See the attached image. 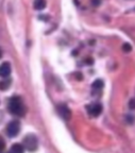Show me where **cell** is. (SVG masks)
Returning a JSON list of instances; mask_svg holds the SVG:
<instances>
[{"mask_svg":"<svg viewBox=\"0 0 135 153\" xmlns=\"http://www.w3.org/2000/svg\"><path fill=\"white\" fill-rule=\"evenodd\" d=\"M7 110L12 115L15 116H18V117H22L24 115V104L22 102V98L18 97V96H13L11 97L9 102H7Z\"/></svg>","mask_w":135,"mask_h":153,"instance_id":"6da1fadb","label":"cell"},{"mask_svg":"<svg viewBox=\"0 0 135 153\" xmlns=\"http://www.w3.org/2000/svg\"><path fill=\"white\" fill-rule=\"evenodd\" d=\"M24 149H27L30 152H33V151H36L37 147H39V139L35 135L33 134H28L27 136H24Z\"/></svg>","mask_w":135,"mask_h":153,"instance_id":"7a4b0ae2","label":"cell"},{"mask_svg":"<svg viewBox=\"0 0 135 153\" xmlns=\"http://www.w3.org/2000/svg\"><path fill=\"white\" fill-rule=\"evenodd\" d=\"M22 129V126H20V122L18 120H12L10 123L7 124V134L10 137H15L17 136L20 132Z\"/></svg>","mask_w":135,"mask_h":153,"instance_id":"3957f363","label":"cell"},{"mask_svg":"<svg viewBox=\"0 0 135 153\" xmlns=\"http://www.w3.org/2000/svg\"><path fill=\"white\" fill-rule=\"evenodd\" d=\"M86 111L89 116L92 117H98L99 115L102 113V105L100 103H92L86 106Z\"/></svg>","mask_w":135,"mask_h":153,"instance_id":"277c9868","label":"cell"},{"mask_svg":"<svg viewBox=\"0 0 135 153\" xmlns=\"http://www.w3.org/2000/svg\"><path fill=\"white\" fill-rule=\"evenodd\" d=\"M58 112L59 114H60V116L62 118H64V119L68 120L70 119V117H71V112H70L69 108H68L67 105L65 104H60L58 106Z\"/></svg>","mask_w":135,"mask_h":153,"instance_id":"5b68a950","label":"cell"},{"mask_svg":"<svg viewBox=\"0 0 135 153\" xmlns=\"http://www.w3.org/2000/svg\"><path fill=\"white\" fill-rule=\"evenodd\" d=\"M12 68H11L10 63L4 62L0 65V76L1 78H7L11 74Z\"/></svg>","mask_w":135,"mask_h":153,"instance_id":"8992f818","label":"cell"},{"mask_svg":"<svg viewBox=\"0 0 135 153\" xmlns=\"http://www.w3.org/2000/svg\"><path fill=\"white\" fill-rule=\"evenodd\" d=\"M24 147L22 145H20V143H14L7 153H24Z\"/></svg>","mask_w":135,"mask_h":153,"instance_id":"52a82bcc","label":"cell"},{"mask_svg":"<svg viewBox=\"0 0 135 153\" xmlns=\"http://www.w3.org/2000/svg\"><path fill=\"white\" fill-rule=\"evenodd\" d=\"M46 0H34V9L37 11H41L46 7Z\"/></svg>","mask_w":135,"mask_h":153,"instance_id":"ba28073f","label":"cell"},{"mask_svg":"<svg viewBox=\"0 0 135 153\" xmlns=\"http://www.w3.org/2000/svg\"><path fill=\"white\" fill-rule=\"evenodd\" d=\"M11 85V80L10 79H4L2 81H0V91H7Z\"/></svg>","mask_w":135,"mask_h":153,"instance_id":"9c48e42d","label":"cell"},{"mask_svg":"<svg viewBox=\"0 0 135 153\" xmlns=\"http://www.w3.org/2000/svg\"><path fill=\"white\" fill-rule=\"evenodd\" d=\"M92 87L94 91H100V89L103 87V81H102V80H96V81L93 83Z\"/></svg>","mask_w":135,"mask_h":153,"instance_id":"30bf717a","label":"cell"},{"mask_svg":"<svg viewBox=\"0 0 135 153\" xmlns=\"http://www.w3.org/2000/svg\"><path fill=\"white\" fill-rule=\"evenodd\" d=\"M4 149H5V143H4V140L0 137V153L4 152Z\"/></svg>","mask_w":135,"mask_h":153,"instance_id":"8fae6325","label":"cell"},{"mask_svg":"<svg viewBox=\"0 0 135 153\" xmlns=\"http://www.w3.org/2000/svg\"><path fill=\"white\" fill-rule=\"evenodd\" d=\"M122 49H123V51H125V52H129V51H131V50H132V47H131V45H130V44L125 43V44H123V46H122Z\"/></svg>","mask_w":135,"mask_h":153,"instance_id":"7c38bea8","label":"cell"},{"mask_svg":"<svg viewBox=\"0 0 135 153\" xmlns=\"http://www.w3.org/2000/svg\"><path fill=\"white\" fill-rule=\"evenodd\" d=\"M129 106H130L131 110H135V98H133L132 100L129 102Z\"/></svg>","mask_w":135,"mask_h":153,"instance_id":"4fadbf2b","label":"cell"},{"mask_svg":"<svg viewBox=\"0 0 135 153\" xmlns=\"http://www.w3.org/2000/svg\"><path fill=\"white\" fill-rule=\"evenodd\" d=\"M2 57V51H1V49H0V59Z\"/></svg>","mask_w":135,"mask_h":153,"instance_id":"5bb4252c","label":"cell"}]
</instances>
